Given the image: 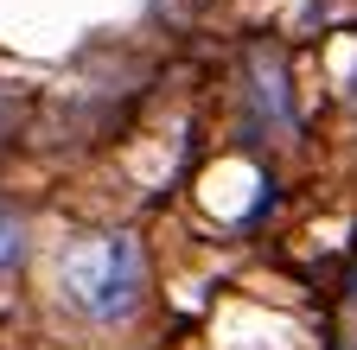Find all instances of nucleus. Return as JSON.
Here are the masks:
<instances>
[{
    "label": "nucleus",
    "mask_w": 357,
    "mask_h": 350,
    "mask_svg": "<svg viewBox=\"0 0 357 350\" xmlns=\"http://www.w3.org/2000/svg\"><path fill=\"white\" fill-rule=\"evenodd\" d=\"M52 287L89 325H121L141 312L147 299V255L128 230H83L58 248L52 261Z\"/></svg>",
    "instance_id": "1"
},
{
    "label": "nucleus",
    "mask_w": 357,
    "mask_h": 350,
    "mask_svg": "<svg viewBox=\"0 0 357 350\" xmlns=\"http://www.w3.org/2000/svg\"><path fill=\"white\" fill-rule=\"evenodd\" d=\"M20 248H26V223H20L7 204H0V274H7L13 261H20Z\"/></svg>",
    "instance_id": "2"
},
{
    "label": "nucleus",
    "mask_w": 357,
    "mask_h": 350,
    "mask_svg": "<svg viewBox=\"0 0 357 350\" xmlns=\"http://www.w3.org/2000/svg\"><path fill=\"white\" fill-rule=\"evenodd\" d=\"M13 121H20V102L0 90V147H7V134H13Z\"/></svg>",
    "instance_id": "3"
}]
</instances>
